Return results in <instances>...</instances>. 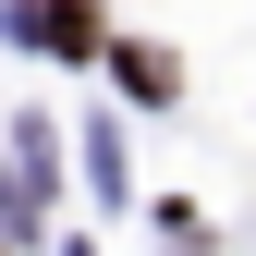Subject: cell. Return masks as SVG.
<instances>
[{"label":"cell","mask_w":256,"mask_h":256,"mask_svg":"<svg viewBox=\"0 0 256 256\" xmlns=\"http://www.w3.org/2000/svg\"><path fill=\"white\" fill-rule=\"evenodd\" d=\"M24 24H37V37H61L74 61H98V12H86V0H49V12H24Z\"/></svg>","instance_id":"6da1fadb"},{"label":"cell","mask_w":256,"mask_h":256,"mask_svg":"<svg viewBox=\"0 0 256 256\" xmlns=\"http://www.w3.org/2000/svg\"><path fill=\"white\" fill-rule=\"evenodd\" d=\"M98 61H122V86H134V98H171V49H98Z\"/></svg>","instance_id":"7a4b0ae2"}]
</instances>
